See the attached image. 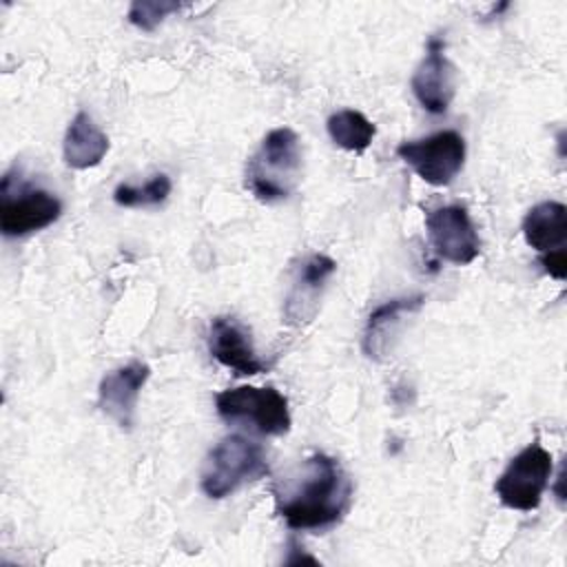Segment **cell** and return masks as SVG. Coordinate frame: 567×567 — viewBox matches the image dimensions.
<instances>
[{
  "label": "cell",
  "instance_id": "6da1fadb",
  "mask_svg": "<svg viewBox=\"0 0 567 567\" xmlns=\"http://www.w3.org/2000/svg\"><path fill=\"white\" fill-rule=\"evenodd\" d=\"M354 485L343 465L315 452L275 481V509L290 529L326 532L341 523L352 505Z\"/></svg>",
  "mask_w": 567,
  "mask_h": 567
},
{
  "label": "cell",
  "instance_id": "7a4b0ae2",
  "mask_svg": "<svg viewBox=\"0 0 567 567\" xmlns=\"http://www.w3.org/2000/svg\"><path fill=\"white\" fill-rule=\"evenodd\" d=\"M301 177L299 135L279 126L264 135L259 148L246 164V188L266 204L292 195Z\"/></svg>",
  "mask_w": 567,
  "mask_h": 567
},
{
  "label": "cell",
  "instance_id": "3957f363",
  "mask_svg": "<svg viewBox=\"0 0 567 567\" xmlns=\"http://www.w3.org/2000/svg\"><path fill=\"white\" fill-rule=\"evenodd\" d=\"M268 474L264 447L244 434H228L204 458L199 487L213 498L221 501L239 487L255 483Z\"/></svg>",
  "mask_w": 567,
  "mask_h": 567
},
{
  "label": "cell",
  "instance_id": "277c9868",
  "mask_svg": "<svg viewBox=\"0 0 567 567\" xmlns=\"http://www.w3.org/2000/svg\"><path fill=\"white\" fill-rule=\"evenodd\" d=\"M215 408L226 423L250 427L264 436H281L292 425L288 399L270 385H239L221 390L215 396Z\"/></svg>",
  "mask_w": 567,
  "mask_h": 567
},
{
  "label": "cell",
  "instance_id": "5b68a950",
  "mask_svg": "<svg viewBox=\"0 0 567 567\" xmlns=\"http://www.w3.org/2000/svg\"><path fill=\"white\" fill-rule=\"evenodd\" d=\"M551 454L538 441H534L507 463V467L494 483V492L505 507L532 512L540 505V498L551 481Z\"/></svg>",
  "mask_w": 567,
  "mask_h": 567
},
{
  "label": "cell",
  "instance_id": "8992f818",
  "mask_svg": "<svg viewBox=\"0 0 567 567\" xmlns=\"http://www.w3.org/2000/svg\"><path fill=\"white\" fill-rule=\"evenodd\" d=\"M0 202V230L4 237H24L42 230L60 219L62 202L44 190L27 184H13L11 173L2 177Z\"/></svg>",
  "mask_w": 567,
  "mask_h": 567
},
{
  "label": "cell",
  "instance_id": "52a82bcc",
  "mask_svg": "<svg viewBox=\"0 0 567 567\" xmlns=\"http://www.w3.org/2000/svg\"><path fill=\"white\" fill-rule=\"evenodd\" d=\"M396 155L432 186H447L465 164V140L458 131H439L421 140L401 142Z\"/></svg>",
  "mask_w": 567,
  "mask_h": 567
},
{
  "label": "cell",
  "instance_id": "ba28073f",
  "mask_svg": "<svg viewBox=\"0 0 567 567\" xmlns=\"http://www.w3.org/2000/svg\"><path fill=\"white\" fill-rule=\"evenodd\" d=\"M425 230L434 252L456 266L472 264L481 252L478 233L463 206L450 204L425 215Z\"/></svg>",
  "mask_w": 567,
  "mask_h": 567
},
{
  "label": "cell",
  "instance_id": "9c48e42d",
  "mask_svg": "<svg viewBox=\"0 0 567 567\" xmlns=\"http://www.w3.org/2000/svg\"><path fill=\"white\" fill-rule=\"evenodd\" d=\"M416 102L432 115H441L450 109L456 93V69L445 55V42L430 38L425 58L416 66L410 80Z\"/></svg>",
  "mask_w": 567,
  "mask_h": 567
},
{
  "label": "cell",
  "instance_id": "30bf717a",
  "mask_svg": "<svg viewBox=\"0 0 567 567\" xmlns=\"http://www.w3.org/2000/svg\"><path fill=\"white\" fill-rule=\"evenodd\" d=\"M151 377V368L142 361H131L106 372L97 388V408L122 430H131L135 423V408L144 383Z\"/></svg>",
  "mask_w": 567,
  "mask_h": 567
},
{
  "label": "cell",
  "instance_id": "8fae6325",
  "mask_svg": "<svg viewBox=\"0 0 567 567\" xmlns=\"http://www.w3.org/2000/svg\"><path fill=\"white\" fill-rule=\"evenodd\" d=\"M334 270L337 261L323 252H315L301 261L284 303V321L288 326H303L315 319L319 299Z\"/></svg>",
  "mask_w": 567,
  "mask_h": 567
},
{
  "label": "cell",
  "instance_id": "7c38bea8",
  "mask_svg": "<svg viewBox=\"0 0 567 567\" xmlns=\"http://www.w3.org/2000/svg\"><path fill=\"white\" fill-rule=\"evenodd\" d=\"M208 350L215 361L237 374H261L268 363L259 359L250 330L237 317H215L208 328Z\"/></svg>",
  "mask_w": 567,
  "mask_h": 567
},
{
  "label": "cell",
  "instance_id": "4fadbf2b",
  "mask_svg": "<svg viewBox=\"0 0 567 567\" xmlns=\"http://www.w3.org/2000/svg\"><path fill=\"white\" fill-rule=\"evenodd\" d=\"M423 303H425L423 295H405V297L388 299L385 303L377 306L368 315V321L363 328L361 348H363L365 357L383 359V354L388 352L390 339L396 334L403 317L421 310Z\"/></svg>",
  "mask_w": 567,
  "mask_h": 567
},
{
  "label": "cell",
  "instance_id": "5bb4252c",
  "mask_svg": "<svg viewBox=\"0 0 567 567\" xmlns=\"http://www.w3.org/2000/svg\"><path fill=\"white\" fill-rule=\"evenodd\" d=\"M529 248L540 257L565 250L567 241V208L560 202H540L532 206L520 224Z\"/></svg>",
  "mask_w": 567,
  "mask_h": 567
},
{
  "label": "cell",
  "instance_id": "9a60e30c",
  "mask_svg": "<svg viewBox=\"0 0 567 567\" xmlns=\"http://www.w3.org/2000/svg\"><path fill=\"white\" fill-rule=\"evenodd\" d=\"M106 151H109L106 133L93 122V117L86 111H78L64 133V142H62L64 164L75 171H86L97 166L104 159Z\"/></svg>",
  "mask_w": 567,
  "mask_h": 567
},
{
  "label": "cell",
  "instance_id": "2e32d148",
  "mask_svg": "<svg viewBox=\"0 0 567 567\" xmlns=\"http://www.w3.org/2000/svg\"><path fill=\"white\" fill-rule=\"evenodd\" d=\"M326 128L337 146L354 153L365 151L377 135L374 124L361 111L354 109H341L332 113L326 122Z\"/></svg>",
  "mask_w": 567,
  "mask_h": 567
},
{
  "label": "cell",
  "instance_id": "e0dca14e",
  "mask_svg": "<svg viewBox=\"0 0 567 567\" xmlns=\"http://www.w3.org/2000/svg\"><path fill=\"white\" fill-rule=\"evenodd\" d=\"M171 177L166 173L153 175L148 182L142 186H131V184H120L113 190V199L117 206L124 208H144V206H159L162 202L168 199L171 195Z\"/></svg>",
  "mask_w": 567,
  "mask_h": 567
},
{
  "label": "cell",
  "instance_id": "ac0fdd59",
  "mask_svg": "<svg viewBox=\"0 0 567 567\" xmlns=\"http://www.w3.org/2000/svg\"><path fill=\"white\" fill-rule=\"evenodd\" d=\"M182 7L175 0H135L128 9V22L142 31H153L166 16L177 13Z\"/></svg>",
  "mask_w": 567,
  "mask_h": 567
},
{
  "label": "cell",
  "instance_id": "d6986e66",
  "mask_svg": "<svg viewBox=\"0 0 567 567\" xmlns=\"http://www.w3.org/2000/svg\"><path fill=\"white\" fill-rule=\"evenodd\" d=\"M540 264L545 266V272H549L554 279H565V272H567V255H565V250L543 255Z\"/></svg>",
  "mask_w": 567,
  "mask_h": 567
}]
</instances>
